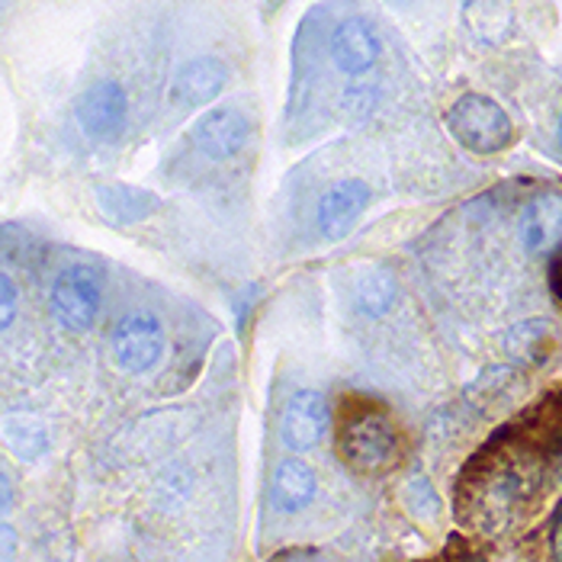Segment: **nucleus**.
Masks as SVG:
<instances>
[{"label": "nucleus", "instance_id": "obj_13", "mask_svg": "<svg viewBox=\"0 0 562 562\" xmlns=\"http://www.w3.org/2000/svg\"><path fill=\"white\" fill-rule=\"evenodd\" d=\"M463 23L479 43L502 45L515 30V7L492 3V0H470L463 3Z\"/></svg>", "mask_w": 562, "mask_h": 562}, {"label": "nucleus", "instance_id": "obj_3", "mask_svg": "<svg viewBox=\"0 0 562 562\" xmlns=\"http://www.w3.org/2000/svg\"><path fill=\"white\" fill-rule=\"evenodd\" d=\"M395 447H398V434H395L390 415L360 412V415L347 418L345 431H341V457L353 470H360V473L386 470L395 457Z\"/></svg>", "mask_w": 562, "mask_h": 562}, {"label": "nucleus", "instance_id": "obj_15", "mask_svg": "<svg viewBox=\"0 0 562 562\" xmlns=\"http://www.w3.org/2000/svg\"><path fill=\"white\" fill-rule=\"evenodd\" d=\"M398 296V283L386 267H370L367 273H360L357 280V308L370 318L386 315Z\"/></svg>", "mask_w": 562, "mask_h": 562}, {"label": "nucleus", "instance_id": "obj_21", "mask_svg": "<svg viewBox=\"0 0 562 562\" xmlns=\"http://www.w3.org/2000/svg\"><path fill=\"white\" fill-rule=\"evenodd\" d=\"M550 290H553V296L562 303V248L550 260Z\"/></svg>", "mask_w": 562, "mask_h": 562}, {"label": "nucleus", "instance_id": "obj_9", "mask_svg": "<svg viewBox=\"0 0 562 562\" xmlns=\"http://www.w3.org/2000/svg\"><path fill=\"white\" fill-rule=\"evenodd\" d=\"M228 81V65L216 58V55H196L190 61H183L173 75L171 100H177L180 106H206L213 103L218 93L225 90Z\"/></svg>", "mask_w": 562, "mask_h": 562}, {"label": "nucleus", "instance_id": "obj_2", "mask_svg": "<svg viewBox=\"0 0 562 562\" xmlns=\"http://www.w3.org/2000/svg\"><path fill=\"white\" fill-rule=\"evenodd\" d=\"M165 325L155 312H130L116 322L113 328V360L123 373L130 376H145L148 370L158 367V360L165 357Z\"/></svg>", "mask_w": 562, "mask_h": 562}, {"label": "nucleus", "instance_id": "obj_25", "mask_svg": "<svg viewBox=\"0 0 562 562\" xmlns=\"http://www.w3.org/2000/svg\"><path fill=\"white\" fill-rule=\"evenodd\" d=\"M273 562H277V560H273ZM280 562H290V560H280ZM296 562H303V557H296Z\"/></svg>", "mask_w": 562, "mask_h": 562}, {"label": "nucleus", "instance_id": "obj_5", "mask_svg": "<svg viewBox=\"0 0 562 562\" xmlns=\"http://www.w3.org/2000/svg\"><path fill=\"white\" fill-rule=\"evenodd\" d=\"M126 90L120 81L113 78H100L87 87L85 93L78 97V106H75V116H78V126L97 138V142H110L116 138L123 126H126Z\"/></svg>", "mask_w": 562, "mask_h": 562}, {"label": "nucleus", "instance_id": "obj_16", "mask_svg": "<svg viewBox=\"0 0 562 562\" xmlns=\"http://www.w3.org/2000/svg\"><path fill=\"white\" fill-rule=\"evenodd\" d=\"M3 437H7V447L26 463L40 460L48 450V431H45L43 422L33 418V415H10Z\"/></svg>", "mask_w": 562, "mask_h": 562}, {"label": "nucleus", "instance_id": "obj_12", "mask_svg": "<svg viewBox=\"0 0 562 562\" xmlns=\"http://www.w3.org/2000/svg\"><path fill=\"white\" fill-rule=\"evenodd\" d=\"M318 492V476L305 460H283L273 473V485H270V502L277 512L283 515H296L312 505Z\"/></svg>", "mask_w": 562, "mask_h": 562}, {"label": "nucleus", "instance_id": "obj_14", "mask_svg": "<svg viewBox=\"0 0 562 562\" xmlns=\"http://www.w3.org/2000/svg\"><path fill=\"white\" fill-rule=\"evenodd\" d=\"M97 203L106 216L120 225H130V222H142L158 210V196L148 193V190H138L130 183H113V187H100L97 190Z\"/></svg>", "mask_w": 562, "mask_h": 562}, {"label": "nucleus", "instance_id": "obj_23", "mask_svg": "<svg viewBox=\"0 0 562 562\" xmlns=\"http://www.w3.org/2000/svg\"><path fill=\"white\" fill-rule=\"evenodd\" d=\"M13 527H10V520H3V562L13 560Z\"/></svg>", "mask_w": 562, "mask_h": 562}, {"label": "nucleus", "instance_id": "obj_7", "mask_svg": "<svg viewBox=\"0 0 562 562\" xmlns=\"http://www.w3.org/2000/svg\"><path fill=\"white\" fill-rule=\"evenodd\" d=\"M328 398L318 390L293 392V398L283 408V422H280V440L286 450L305 453L312 447L322 443V437L328 434Z\"/></svg>", "mask_w": 562, "mask_h": 562}, {"label": "nucleus", "instance_id": "obj_24", "mask_svg": "<svg viewBox=\"0 0 562 562\" xmlns=\"http://www.w3.org/2000/svg\"><path fill=\"white\" fill-rule=\"evenodd\" d=\"M0 482H3V515L10 512V476H7V470L0 473Z\"/></svg>", "mask_w": 562, "mask_h": 562}, {"label": "nucleus", "instance_id": "obj_6", "mask_svg": "<svg viewBox=\"0 0 562 562\" xmlns=\"http://www.w3.org/2000/svg\"><path fill=\"white\" fill-rule=\"evenodd\" d=\"M367 206H370V187L360 177H345L331 183L315 206L318 235L325 241H341L350 235V228L357 225V218L363 216Z\"/></svg>", "mask_w": 562, "mask_h": 562}, {"label": "nucleus", "instance_id": "obj_18", "mask_svg": "<svg viewBox=\"0 0 562 562\" xmlns=\"http://www.w3.org/2000/svg\"><path fill=\"white\" fill-rule=\"evenodd\" d=\"M402 498H405V505L412 508V515H418V518H437V512H440V498H437V492L431 488V482L425 476H415L408 479V485H405V492H402Z\"/></svg>", "mask_w": 562, "mask_h": 562}, {"label": "nucleus", "instance_id": "obj_8", "mask_svg": "<svg viewBox=\"0 0 562 562\" xmlns=\"http://www.w3.org/2000/svg\"><path fill=\"white\" fill-rule=\"evenodd\" d=\"M248 135H251V123L238 106L210 110L193 130L200 151L213 161H232L235 155H241L248 145Z\"/></svg>", "mask_w": 562, "mask_h": 562}, {"label": "nucleus", "instance_id": "obj_26", "mask_svg": "<svg viewBox=\"0 0 562 562\" xmlns=\"http://www.w3.org/2000/svg\"><path fill=\"white\" fill-rule=\"evenodd\" d=\"M560 142H562V116H560Z\"/></svg>", "mask_w": 562, "mask_h": 562}, {"label": "nucleus", "instance_id": "obj_20", "mask_svg": "<svg viewBox=\"0 0 562 562\" xmlns=\"http://www.w3.org/2000/svg\"><path fill=\"white\" fill-rule=\"evenodd\" d=\"M0 296H3V308H0V322H3V328L13 322V312H16V290H13V280L3 273L0 277Z\"/></svg>", "mask_w": 562, "mask_h": 562}, {"label": "nucleus", "instance_id": "obj_27", "mask_svg": "<svg viewBox=\"0 0 562 562\" xmlns=\"http://www.w3.org/2000/svg\"><path fill=\"white\" fill-rule=\"evenodd\" d=\"M467 562H482V560H467Z\"/></svg>", "mask_w": 562, "mask_h": 562}, {"label": "nucleus", "instance_id": "obj_10", "mask_svg": "<svg viewBox=\"0 0 562 562\" xmlns=\"http://www.w3.org/2000/svg\"><path fill=\"white\" fill-rule=\"evenodd\" d=\"M331 61L338 71H345L350 78L367 75L376 61H380V36L367 20H341L331 33Z\"/></svg>", "mask_w": 562, "mask_h": 562}, {"label": "nucleus", "instance_id": "obj_22", "mask_svg": "<svg viewBox=\"0 0 562 562\" xmlns=\"http://www.w3.org/2000/svg\"><path fill=\"white\" fill-rule=\"evenodd\" d=\"M550 547H553V560L562 562V508L553 520V533H550Z\"/></svg>", "mask_w": 562, "mask_h": 562}, {"label": "nucleus", "instance_id": "obj_11", "mask_svg": "<svg viewBox=\"0 0 562 562\" xmlns=\"http://www.w3.org/2000/svg\"><path fill=\"white\" fill-rule=\"evenodd\" d=\"M520 241L533 255L560 251L562 248V193L533 196L518 218Z\"/></svg>", "mask_w": 562, "mask_h": 562}, {"label": "nucleus", "instance_id": "obj_1", "mask_svg": "<svg viewBox=\"0 0 562 562\" xmlns=\"http://www.w3.org/2000/svg\"><path fill=\"white\" fill-rule=\"evenodd\" d=\"M447 132L473 155H498L515 142L512 116L482 93H467L447 110Z\"/></svg>", "mask_w": 562, "mask_h": 562}, {"label": "nucleus", "instance_id": "obj_4", "mask_svg": "<svg viewBox=\"0 0 562 562\" xmlns=\"http://www.w3.org/2000/svg\"><path fill=\"white\" fill-rule=\"evenodd\" d=\"M52 315L58 318L61 328L68 331H87L97 318L100 308V277L97 270H90L85 263H75L68 270H61L52 283L48 293Z\"/></svg>", "mask_w": 562, "mask_h": 562}, {"label": "nucleus", "instance_id": "obj_17", "mask_svg": "<svg viewBox=\"0 0 562 562\" xmlns=\"http://www.w3.org/2000/svg\"><path fill=\"white\" fill-rule=\"evenodd\" d=\"M547 341H550V325L543 318H537V322L515 325L505 338V347H508V353H515L520 360H540Z\"/></svg>", "mask_w": 562, "mask_h": 562}, {"label": "nucleus", "instance_id": "obj_19", "mask_svg": "<svg viewBox=\"0 0 562 562\" xmlns=\"http://www.w3.org/2000/svg\"><path fill=\"white\" fill-rule=\"evenodd\" d=\"M373 93L370 90H345L341 93V110L347 113V120H363L370 110H373V100H370Z\"/></svg>", "mask_w": 562, "mask_h": 562}]
</instances>
